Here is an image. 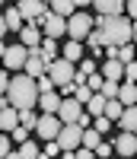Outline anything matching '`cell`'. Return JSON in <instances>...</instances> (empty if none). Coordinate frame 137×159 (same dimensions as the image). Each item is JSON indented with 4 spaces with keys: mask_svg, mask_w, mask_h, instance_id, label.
Segmentation results:
<instances>
[{
    "mask_svg": "<svg viewBox=\"0 0 137 159\" xmlns=\"http://www.w3.org/2000/svg\"><path fill=\"white\" fill-rule=\"evenodd\" d=\"M70 96H73V99H77V102H80V105H86V99H89V96H92V89H89V86H86V83H80V86H77V83H73V92H70Z\"/></svg>",
    "mask_w": 137,
    "mask_h": 159,
    "instance_id": "d4e9b609",
    "label": "cell"
},
{
    "mask_svg": "<svg viewBox=\"0 0 137 159\" xmlns=\"http://www.w3.org/2000/svg\"><path fill=\"white\" fill-rule=\"evenodd\" d=\"M7 35V22H3V16H0V38Z\"/></svg>",
    "mask_w": 137,
    "mask_h": 159,
    "instance_id": "60d3db41",
    "label": "cell"
},
{
    "mask_svg": "<svg viewBox=\"0 0 137 159\" xmlns=\"http://www.w3.org/2000/svg\"><path fill=\"white\" fill-rule=\"evenodd\" d=\"M51 13H58V16H70V13H73V0H51Z\"/></svg>",
    "mask_w": 137,
    "mask_h": 159,
    "instance_id": "cb8c5ba5",
    "label": "cell"
},
{
    "mask_svg": "<svg viewBox=\"0 0 137 159\" xmlns=\"http://www.w3.org/2000/svg\"><path fill=\"white\" fill-rule=\"evenodd\" d=\"M42 3H45V0H42Z\"/></svg>",
    "mask_w": 137,
    "mask_h": 159,
    "instance_id": "f6af8a7d",
    "label": "cell"
},
{
    "mask_svg": "<svg viewBox=\"0 0 137 159\" xmlns=\"http://www.w3.org/2000/svg\"><path fill=\"white\" fill-rule=\"evenodd\" d=\"M115 99H118L121 105H134V102H137V86L131 83V80H125V86L118 83V96H115Z\"/></svg>",
    "mask_w": 137,
    "mask_h": 159,
    "instance_id": "d6986e66",
    "label": "cell"
},
{
    "mask_svg": "<svg viewBox=\"0 0 137 159\" xmlns=\"http://www.w3.org/2000/svg\"><path fill=\"white\" fill-rule=\"evenodd\" d=\"M13 137H16V140L22 143L26 137H29V127H22V124H16V127H13Z\"/></svg>",
    "mask_w": 137,
    "mask_h": 159,
    "instance_id": "e575fe53",
    "label": "cell"
},
{
    "mask_svg": "<svg viewBox=\"0 0 137 159\" xmlns=\"http://www.w3.org/2000/svg\"><path fill=\"white\" fill-rule=\"evenodd\" d=\"M121 64H128V61H134V48H131V42H125V45H118V54H115Z\"/></svg>",
    "mask_w": 137,
    "mask_h": 159,
    "instance_id": "4316f807",
    "label": "cell"
},
{
    "mask_svg": "<svg viewBox=\"0 0 137 159\" xmlns=\"http://www.w3.org/2000/svg\"><path fill=\"white\" fill-rule=\"evenodd\" d=\"M38 42H42V32H38V25H35V22H32V25H22V29H19V45L35 48Z\"/></svg>",
    "mask_w": 137,
    "mask_h": 159,
    "instance_id": "7c38bea8",
    "label": "cell"
},
{
    "mask_svg": "<svg viewBox=\"0 0 137 159\" xmlns=\"http://www.w3.org/2000/svg\"><path fill=\"white\" fill-rule=\"evenodd\" d=\"M112 124H115V121H108V118H105V115H96V121H92V127H96V130H99V134H105V130H108V127H112Z\"/></svg>",
    "mask_w": 137,
    "mask_h": 159,
    "instance_id": "f546056e",
    "label": "cell"
},
{
    "mask_svg": "<svg viewBox=\"0 0 137 159\" xmlns=\"http://www.w3.org/2000/svg\"><path fill=\"white\" fill-rule=\"evenodd\" d=\"M16 124H19V111L13 105H3L0 108V130H13Z\"/></svg>",
    "mask_w": 137,
    "mask_h": 159,
    "instance_id": "2e32d148",
    "label": "cell"
},
{
    "mask_svg": "<svg viewBox=\"0 0 137 159\" xmlns=\"http://www.w3.org/2000/svg\"><path fill=\"white\" fill-rule=\"evenodd\" d=\"M16 10H19L22 19H38L45 13V3L42 0H16Z\"/></svg>",
    "mask_w": 137,
    "mask_h": 159,
    "instance_id": "8fae6325",
    "label": "cell"
},
{
    "mask_svg": "<svg viewBox=\"0 0 137 159\" xmlns=\"http://www.w3.org/2000/svg\"><path fill=\"white\" fill-rule=\"evenodd\" d=\"M7 83H10V76H7V70H0V96L7 92Z\"/></svg>",
    "mask_w": 137,
    "mask_h": 159,
    "instance_id": "f35d334b",
    "label": "cell"
},
{
    "mask_svg": "<svg viewBox=\"0 0 137 159\" xmlns=\"http://www.w3.org/2000/svg\"><path fill=\"white\" fill-rule=\"evenodd\" d=\"M7 153H10V140H7V137H3V134H0V159H3V156H7Z\"/></svg>",
    "mask_w": 137,
    "mask_h": 159,
    "instance_id": "74e56055",
    "label": "cell"
},
{
    "mask_svg": "<svg viewBox=\"0 0 137 159\" xmlns=\"http://www.w3.org/2000/svg\"><path fill=\"white\" fill-rule=\"evenodd\" d=\"M92 70H96V64H92V61H80V73H86V76H89Z\"/></svg>",
    "mask_w": 137,
    "mask_h": 159,
    "instance_id": "d590c367",
    "label": "cell"
},
{
    "mask_svg": "<svg viewBox=\"0 0 137 159\" xmlns=\"http://www.w3.org/2000/svg\"><path fill=\"white\" fill-rule=\"evenodd\" d=\"M121 108H125V105H121L118 99H105V105H102V115L108 118V121H115V118L121 115Z\"/></svg>",
    "mask_w": 137,
    "mask_h": 159,
    "instance_id": "603a6c76",
    "label": "cell"
},
{
    "mask_svg": "<svg viewBox=\"0 0 137 159\" xmlns=\"http://www.w3.org/2000/svg\"><path fill=\"white\" fill-rule=\"evenodd\" d=\"M125 3H128V13L134 16V10H137V0H125Z\"/></svg>",
    "mask_w": 137,
    "mask_h": 159,
    "instance_id": "ab89813d",
    "label": "cell"
},
{
    "mask_svg": "<svg viewBox=\"0 0 137 159\" xmlns=\"http://www.w3.org/2000/svg\"><path fill=\"white\" fill-rule=\"evenodd\" d=\"M112 153H115V150H112V143H102V140H99V147L92 150V156H112Z\"/></svg>",
    "mask_w": 137,
    "mask_h": 159,
    "instance_id": "d6a6232c",
    "label": "cell"
},
{
    "mask_svg": "<svg viewBox=\"0 0 137 159\" xmlns=\"http://www.w3.org/2000/svg\"><path fill=\"white\" fill-rule=\"evenodd\" d=\"M96 10H99V16H115V13L125 10V0H92Z\"/></svg>",
    "mask_w": 137,
    "mask_h": 159,
    "instance_id": "ac0fdd59",
    "label": "cell"
},
{
    "mask_svg": "<svg viewBox=\"0 0 137 159\" xmlns=\"http://www.w3.org/2000/svg\"><path fill=\"white\" fill-rule=\"evenodd\" d=\"M3 48H7V45H3V42H0V57H3Z\"/></svg>",
    "mask_w": 137,
    "mask_h": 159,
    "instance_id": "7bdbcfd3",
    "label": "cell"
},
{
    "mask_svg": "<svg viewBox=\"0 0 137 159\" xmlns=\"http://www.w3.org/2000/svg\"><path fill=\"white\" fill-rule=\"evenodd\" d=\"M35 89H38V92H48V89H54V83H51V76H48V73H42V76H35Z\"/></svg>",
    "mask_w": 137,
    "mask_h": 159,
    "instance_id": "f1b7e54d",
    "label": "cell"
},
{
    "mask_svg": "<svg viewBox=\"0 0 137 159\" xmlns=\"http://www.w3.org/2000/svg\"><path fill=\"white\" fill-rule=\"evenodd\" d=\"M32 22H35V25H42L48 38L64 35V25H67V22H64V16H58V13H51V10H48V13H42V16H38V19H32Z\"/></svg>",
    "mask_w": 137,
    "mask_h": 159,
    "instance_id": "52a82bcc",
    "label": "cell"
},
{
    "mask_svg": "<svg viewBox=\"0 0 137 159\" xmlns=\"http://www.w3.org/2000/svg\"><path fill=\"white\" fill-rule=\"evenodd\" d=\"M58 153H61L58 140H48V147H45V150H38V156H45V159H48V156H58Z\"/></svg>",
    "mask_w": 137,
    "mask_h": 159,
    "instance_id": "4dcf8cb0",
    "label": "cell"
},
{
    "mask_svg": "<svg viewBox=\"0 0 137 159\" xmlns=\"http://www.w3.org/2000/svg\"><path fill=\"white\" fill-rule=\"evenodd\" d=\"M26 45H7L3 48V64H7V70H22V64H26Z\"/></svg>",
    "mask_w": 137,
    "mask_h": 159,
    "instance_id": "ba28073f",
    "label": "cell"
},
{
    "mask_svg": "<svg viewBox=\"0 0 137 159\" xmlns=\"http://www.w3.org/2000/svg\"><path fill=\"white\" fill-rule=\"evenodd\" d=\"M3 22H7V32H19V29H22V16H19V10L10 7V10L3 13Z\"/></svg>",
    "mask_w": 137,
    "mask_h": 159,
    "instance_id": "7402d4cb",
    "label": "cell"
},
{
    "mask_svg": "<svg viewBox=\"0 0 137 159\" xmlns=\"http://www.w3.org/2000/svg\"><path fill=\"white\" fill-rule=\"evenodd\" d=\"M19 124L32 130V127H35V111H32V108H19Z\"/></svg>",
    "mask_w": 137,
    "mask_h": 159,
    "instance_id": "83f0119b",
    "label": "cell"
},
{
    "mask_svg": "<svg viewBox=\"0 0 137 159\" xmlns=\"http://www.w3.org/2000/svg\"><path fill=\"white\" fill-rule=\"evenodd\" d=\"M38 108H42V111H58V105H61V96H58V92H54V89H48V92H38Z\"/></svg>",
    "mask_w": 137,
    "mask_h": 159,
    "instance_id": "9a60e30c",
    "label": "cell"
},
{
    "mask_svg": "<svg viewBox=\"0 0 137 159\" xmlns=\"http://www.w3.org/2000/svg\"><path fill=\"white\" fill-rule=\"evenodd\" d=\"M64 22H67V25H64V32L70 35V38H77V42H80V38H83V35L92 29V25H96V22L86 16V13H70V19H64Z\"/></svg>",
    "mask_w": 137,
    "mask_h": 159,
    "instance_id": "5b68a950",
    "label": "cell"
},
{
    "mask_svg": "<svg viewBox=\"0 0 137 159\" xmlns=\"http://www.w3.org/2000/svg\"><path fill=\"white\" fill-rule=\"evenodd\" d=\"M115 121L121 124V130H137V108H134V105H125Z\"/></svg>",
    "mask_w": 137,
    "mask_h": 159,
    "instance_id": "5bb4252c",
    "label": "cell"
},
{
    "mask_svg": "<svg viewBox=\"0 0 137 159\" xmlns=\"http://www.w3.org/2000/svg\"><path fill=\"white\" fill-rule=\"evenodd\" d=\"M112 150L121 153V156H134V153H137V137H134V130H121V137L112 143Z\"/></svg>",
    "mask_w": 137,
    "mask_h": 159,
    "instance_id": "30bf717a",
    "label": "cell"
},
{
    "mask_svg": "<svg viewBox=\"0 0 137 159\" xmlns=\"http://www.w3.org/2000/svg\"><path fill=\"white\" fill-rule=\"evenodd\" d=\"M80 137H83V127L70 121V124H61V130H58V137H54V140H58V147H61L64 156L73 159V150L80 147Z\"/></svg>",
    "mask_w": 137,
    "mask_h": 159,
    "instance_id": "3957f363",
    "label": "cell"
},
{
    "mask_svg": "<svg viewBox=\"0 0 137 159\" xmlns=\"http://www.w3.org/2000/svg\"><path fill=\"white\" fill-rule=\"evenodd\" d=\"M35 130H38L42 140H54L58 130H61V118L54 111H42V118H35Z\"/></svg>",
    "mask_w": 137,
    "mask_h": 159,
    "instance_id": "8992f818",
    "label": "cell"
},
{
    "mask_svg": "<svg viewBox=\"0 0 137 159\" xmlns=\"http://www.w3.org/2000/svg\"><path fill=\"white\" fill-rule=\"evenodd\" d=\"M22 73H29L32 80H35V76H42V73H45V61L38 57V54H26V64H22Z\"/></svg>",
    "mask_w": 137,
    "mask_h": 159,
    "instance_id": "e0dca14e",
    "label": "cell"
},
{
    "mask_svg": "<svg viewBox=\"0 0 137 159\" xmlns=\"http://www.w3.org/2000/svg\"><path fill=\"white\" fill-rule=\"evenodd\" d=\"M0 3H3V0H0Z\"/></svg>",
    "mask_w": 137,
    "mask_h": 159,
    "instance_id": "ee69618b",
    "label": "cell"
},
{
    "mask_svg": "<svg viewBox=\"0 0 137 159\" xmlns=\"http://www.w3.org/2000/svg\"><path fill=\"white\" fill-rule=\"evenodd\" d=\"M99 92H102L105 99H115V96H118V80H102Z\"/></svg>",
    "mask_w": 137,
    "mask_h": 159,
    "instance_id": "484cf974",
    "label": "cell"
},
{
    "mask_svg": "<svg viewBox=\"0 0 137 159\" xmlns=\"http://www.w3.org/2000/svg\"><path fill=\"white\" fill-rule=\"evenodd\" d=\"M35 54L42 57L45 64H51L54 57H58V45H54V38H45V42H38V48H35Z\"/></svg>",
    "mask_w": 137,
    "mask_h": 159,
    "instance_id": "ffe728a7",
    "label": "cell"
},
{
    "mask_svg": "<svg viewBox=\"0 0 137 159\" xmlns=\"http://www.w3.org/2000/svg\"><path fill=\"white\" fill-rule=\"evenodd\" d=\"M45 73L51 76V83H54V86L70 83V80H73V64H70V61H64V57H54L51 64H45Z\"/></svg>",
    "mask_w": 137,
    "mask_h": 159,
    "instance_id": "277c9868",
    "label": "cell"
},
{
    "mask_svg": "<svg viewBox=\"0 0 137 159\" xmlns=\"http://www.w3.org/2000/svg\"><path fill=\"white\" fill-rule=\"evenodd\" d=\"M7 102L13 105V108H35V102H38V89H35V80L29 73H16V76H10V83H7Z\"/></svg>",
    "mask_w": 137,
    "mask_h": 159,
    "instance_id": "6da1fadb",
    "label": "cell"
},
{
    "mask_svg": "<svg viewBox=\"0 0 137 159\" xmlns=\"http://www.w3.org/2000/svg\"><path fill=\"white\" fill-rule=\"evenodd\" d=\"M125 80H131V83L137 80V64H134V61H128V64H125Z\"/></svg>",
    "mask_w": 137,
    "mask_h": 159,
    "instance_id": "836d02e7",
    "label": "cell"
},
{
    "mask_svg": "<svg viewBox=\"0 0 137 159\" xmlns=\"http://www.w3.org/2000/svg\"><path fill=\"white\" fill-rule=\"evenodd\" d=\"M92 0H73V7H89Z\"/></svg>",
    "mask_w": 137,
    "mask_h": 159,
    "instance_id": "b9f144b4",
    "label": "cell"
},
{
    "mask_svg": "<svg viewBox=\"0 0 137 159\" xmlns=\"http://www.w3.org/2000/svg\"><path fill=\"white\" fill-rule=\"evenodd\" d=\"M73 156H77V159H92V150H86V147L80 150V147H77V150H73Z\"/></svg>",
    "mask_w": 137,
    "mask_h": 159,
    "instance_id": "8d00e7d4",
    "label": "cell"
},
{
    "mask_svg": "<svg viewBox=\"0 0 137 159\" xmlns=\"http://www.w3.org/2000/svg\"><path fill=\"white\" fill-rule=\"evenodd\" d=\"M86 86H89L92 92H99V86H102V76H99V73H96V70H92V73L86 76Z\"/></svg>",
    "mask_w": 137,
    "mask_h": 159,
    "instance_id": "1f68e13d",
    "label": "cell"
},
{
    "mask_svg": "<svg viewBox=\"0 0 137 159\" xmlns=\"http://www.w3.org/2000/svg\"><path fill=\"white\" fill-rule=\"evenodd\" d=\"M99 35H102V45H125L134 38V22H131V16L125 19L121 13L99 16Z\"/></svg>",
    "mask_w": 137,
    "mask_h": 159,
    "instance_id": "7a4b0ae2",
    "label": "cell"
},
{
    "mask_svg": "<svg viewBox=\"0 0 137 159\" xmlns=\"http://www.w3.org/2000/svg\"><path fill=\"white\" fill-rule=\"evenodd\" d=\"M80 111H83V105H80L77 99H61V105H58V115L61 118V124H70V121H77L80 118Z\"/></svg>",
    "mask_w": 137,
    "mask_h": 159,
    "instance_id": "9c48e42d",
    "label": "cell"
},
{
    "mask_svg": "<svg viewBox=\"0 0 137 159\" xmlns=\"http://www.w3.org/2000/svg\"><path fill=\"white\" fill-rule=\"evenodd\" d=\"M61 57H64V61H70V64H77L80 57H83V48H80V42H77V38H70V42L61 48Z\"/></svg>",
    "mask_w": 137,
    "mask_h": 159,
    "instance_id": "44dd1931",
    "label": "cell"
},
{
    "mask_svg": "<svg viewBox=\"0 0 137 159\" xmlns=\"http://www.w3.org/2000/svg\"><path fill=\"white\" fill-rule=\"evenodd\" d=\"M121 76H125V64L118 57H108L102 64V80H121Z\"/></svg>",
    "mask_w": 137,
    "mask_h": 159,
    "instance_id": "4fadbf2b",
    "label": "cell"
}]
</instances>
